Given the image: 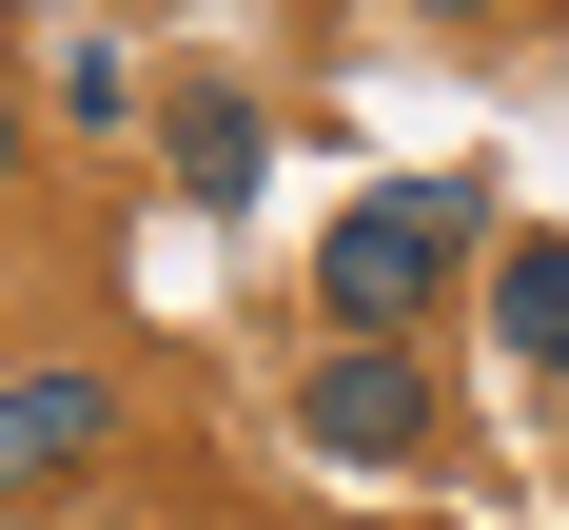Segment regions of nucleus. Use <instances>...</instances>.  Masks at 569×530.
Listing matches in <instances>:
<instances>
[{
	"label": "nucleus",
	"mask_w": 569,
	"mask_h": 530,
	"mask_svg": "<svg viewBox=\"0 0 569 530\" xmlns=\"http://www.w3.org/2000/svg\"><path fill=\"white\" fill-rule=\"evenodd\" d=\"M432 20H491V0H432Z\"/></svg>",
	"instance_id": "6e6552de"
},
{
	"label": "nucleus",
	"mask_w": 569,
	"mask_h": 530,
	"mask_svg": "<svg viewBox=\"0 0 569 530\" xmlns=\"http://www.w3.org/2000/svg\"><path fill=\"white\" fill-rule=\"evenodd\" d=\"M491 353L511 373H569V236H511L491 256Z\"/></svg>",
	"instance_id": "39448f33"
},
{
	"label": "nucleus",
	"mask_w": 569,
	"mask_h": 530,
	"mask_svg": "<svg viewBox=\"0 0 569 530\" xmlns=\"http://www.w3.org/2000/svg\"><path fill=\"white\" fill-rule=\"evenodd\" d=\"M99 432H118V373H0V491L99 471Z\"/></svg>",
	"instance_id": "20e7f679"
},
{
	"label": "nucleus",
	"mask_w": 569,
	"mask_h": 530,
	"mask_svg": "<svg viewBox=\"0 0 569 530\" xmlns=\"http://www.w3.org/2000/svg\"><path fill=\"white\" fill-rule=\"evenodd\" d=\"M0 177H20V79H0Z\"/></svg>",
	"instance_id": "0eeeda50"
},
{
	"label": "nucleus",
	"mask_w": 569,
	"mask_h": 530,
	"mask_svg": "<svg viewBox=\"0 0 569 530\" xmlns=\"http://www.w3.org/2000/svg\"><path fill=\"white\" fill-rule=\"evenodd\" d=\"M471 177H373L335 236H315V294H335V334H412L432 294H452V256H471Z\"/></svg>",
	"instance_id": "f257e3e1"
},
{
	"label": "nucleus",
	"mask_w": 569,
	"mask_h": 530,
	"mask_svg": "<svg viewBox=\"0 0 569 530\" xmlns=\"http://www.w3.org/2000/svg\"><path fill=\"white\" fill-rule=\"evenodd\" d=\"M295 432H315L335 471H412L432 452V353L412 334H335L315 373H295Z\"/></svg>",
	"instance_id": "f03ea898"
},
{
	"label": "nucleus",
	"mask_w": 569,
	"mask_h": 530,
	"mask_svg": "<svg viewBox=\"0 0 569 530\" xmlns=\"http://www.w3.org/2000/svg\"><path fill=\"white\" fill-rule=\"evenodd\" d=\"M158 177L197 197V217H256V177H276V118L236 99V79H177V99H158Z\"/></svg>",
	"instance_id": "7ed1b4c3"
},
{
	"label": "nucleus",
	"mask_w": 569,
	"mask_h": 530,
	"mask_svg": "<svg viewBox=\"0 0 569 530\" xmlns=\"http://www.w3.org/2000/svg\"><path fill=\"white\" fill-rule=\"evenodd\" d=\"M40 99L99 138V118H138V59H118V40H59V79H40Z\"/></svg>",
	"instance_id": "423d86ee"
}]
</instances>
